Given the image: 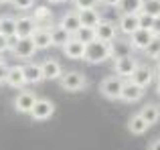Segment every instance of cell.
Returning a JSON list of instances; mask_svg holds the SVG:
<instances>
[{"label":"cell","mask_w":160,"mask_h":150,"mask_svg":"<svg viewBox=\"0 0 160 150\" xmlns=\"http://www.w3.org/2000/svg\"><path fill=\"white\" fill-rule=\"evenodd\" d=\"M35 102H37V95L32 93V91H20L14 98V110L18 112V114H31Z\"/></svg>","instance_id":"10"},{"label":"cell","mask_w":160,"mask_h":150,"mask_svg":"<svg viewBox=\"0 0 160 150\" xmlns=\"http://www.w3.org/2000/svg\"><path fill=\"white\" fill-rule=\"evenodd\" d=\"M41 71H43V79H47V81H53V79H59L63 75V69H61V63L55 59H47L43 61V65H41Z\"/></svg>","instance_id":"16"},{"label":"cell","mask_w":160,"mask_h":150,"mask_svg":"<svg viewBox=\"0 0 160 150\" xmlns=\"http://www.w3.org/2000/svg\"><path fill=\"white\" fill-rule=\"evenodd\" d=\"M113 57V45L108 43V41H91V43L85 45V57L83 59L91 65H99L103 61L112 59Z\"/></svg>","instance_id":"1"},{"label":"cell","mask_w":160,"mask_h":150,"mask_svg":"<svg viewBox=\"0 0 160 150\" xmlns=\"http://www.w3.org/2000/svg\"><path fill=\"white\" fill-rule=\"evenodd\" d=\"M118 24L112 22V20H99V24L95 27V39L98 41H108V43H113L118 37Z\"/></svg>","instance_id":"8"},{"label":"cell","mask_w":160,"mask_h":150,"mask_svg":"<svg viewBox=\"0 0 160 150\" xmlns=\"http://www.w3.org/2000/svg\"><path fill=\"white\" fill-rule=\"evenodd\" d=\"M142 12L150 16H160V0H142Z\"/></svg>","instance_id":"28"},{"label":"cell","mask_w":160,"mask_h":150,"mask_svg":"<svg viewBox=\"0 0 160 150\" xmlns=\"http://www.w3.org/2000/svg\"><path fill=\"white\" fill-rule=\"evenodd\" d=\"M51 37H53V45H57V47H63V45H67L71 41V32H67L65 28H61V27H55L51 28Z\"/></svg>","instance_id":"25"},{"label":"cell","mask_w":160,"mask_h":150,"mask_svg":"<svg viewBox=\"0 0 160 150\" xmlns=\"http://www.w3.org/2000/svg\"><path fill=\"white\" fill-rule=\"evenodd\" d=\"M0 63H4V59H2V53H0Z\"/></svg>","instance_id":"43"},{"label":"cell","mask_w":160,"mask_h":150,"mask_svg":"<svg viewBox=\"0 0 160 150\" xmlns=\"http://www.w3.org/2000/svg\"><path fill=\"white\" fill-rule=\"evenodd\" d=\"M22 71H24V79H27V83H41V81H43V71H41L39 63L22 65Z\"/></svg>","instance_id":"22"},{"label":"cell","mask_w":160,"mask_h":150,"mask_svg":"<svg viewBox=\"0 0 160 150\" xmlns=\"http://www.w3.org/2000/svg\"><path fill=\"white\" fill-rule=\"evenodd\" d=\"M138 65L140 63H138L132 55H120V57H116V61H113V71H116L118 77L130 79L134 75V71L138 69Z\"/></svg>","instance_id":"3"},{"label":"cell","mask_w":160,"mask_h":150,"mask_svg":"<svg viewBox=\"0 0 160 150\" xmlns=\"http://www.w3.org/2000/svg\"><path fill=\"white\" fill-rule=\"evenodd\" d=\"M154 61H156V65H160V53H158L156 57H154Z\"/></svg>","instance_id":"40"},{"label":"cell","mask_w":160,"mask_h":150,"mask_svg":"<svg viewBox=\"0 0 160 150\" xmlns=\"http://www.w3.org/2000/svg\"><path fill=\"white\" fill-rule=\"evenodd\" d=\"M6 83L10 87H20L27 85V79H24V71H22V65H14V67H8V75H6Z\"/></svg>","instance_id":"17"},{"label":"cell","mask_w":160,"mask_h":150,"mask_svg":"<svg viewBox=\"0 0 160 150\" xmlns=\"http://www.w3.org/2000/svg\"><path fill=\"white\" fill-rule=\"evenodd\" d=\"M140 116L150 124V126H154V124L160 120V106L158 103H146V106L140 110Z\"/></svg>","instance_id":"23"},{"label":"cell","mask_w":160,"mask_h":150,"mask_svg":"<svg viewBox=\"0 0 160 150\" xmlns=\"http://www.w3.org/2000/svg\"><path fill=\"white\" fill-rule=\"evenodd\" d=\"M144 53H146L148 57H152V59L158 55V53H160V37H156V39H154L152 43L146 47V51H144Z\"/></svg>","instance_id":"29"},{"label":"cell","mask_w":160,"mask_h":150,"mask_svg":"<svg viewBox=\"0 0 160 150\" xmlns=\"http://www.w3.org/2000/svg\"><path fill=\"white\" fill-rule=\"evenodd\" d=\"M140 28V24H138V14H126V12H122L120 16V22H118V31L122 32V35H132L134 31H138Z\"/></svg>","instance_id":"14"},{"label":"cell","mask_w":160,"mask_h":150,"mask_svg":"<svg viewBox=\"0 0 160 150\" xmlns=\"http://www.w3.org/2000/svg\"><path fill=\"white\" fill-rule=\"evenodd\" d=\"M99 2L108 4V6H120V0H99Z\"/></svg>","instance_id":"37"},{"label":"cell","mask_w":160,"mask_h":150,"mask_svg":"<svg viewBox=\"0 0 160 150\" xmlns=\"http://www.w3.org/2000/svg\"><path fill=\"white\" fill-rule=\"evenodd\" d=\"M154 39H156V37H154V32L150 31V28H138V31H134L132 35H130V45H132L134 49H138V51H146V47H148Z\"/></svg>","instance_id":"7"},{"label":"cell","mask_w":160,"mask_h":150,"mask_svg":"<svg viewBox=\"0 0 160 150\" xmlns=\"http://www.w3.org/2000/svg\"><path fill=\"white\" fill-rule=\"evenodd\" d=\"M0 32L2 35H6L8 39H12V37H16V18L14 16H2L0 18Z\"/></svg>","instance_id":"24"},{"label":"cell","mask_w":160,"mask_h":150,"mask_svg":"<svg viewBox=\"0 0 160 150\" xmlns=\"http://www.w3.org/2000/svg\"><path fill=\"white\" fill-rule=\"evenodd\" d=\"M75 39L77 41H81V43H91V41H95V28H91V27H79L77 31H75Z\"/></svg>","instance_id":"27"},{"label":"cell","mask_w":160,"mask_h":150,"mask_svg":"<svg viewBox=\"0 0 160 150\" xmlns=\"http://www.w3.org/2000/svg\"><path fill=\"white\" fill-rule=\"evenodd\" d=\"M32 18H35L37 27L49 28V24L53 22V12H51V8H47V6H37L35 12H32Z\"/></svg>","instance_id":"20"},{"label":"cell","mask_w":160,"mask_h":150,"mask_svg":"<svg viewBox=\"0 0 160 150\" xmlns=\"http://www.w3.org/2000/svg\"><path fill=\"white\" fill-rule=\"evenodd\" d=\"M150 31L154 32V37H160V16H156L152 22V27H150Z\"/></svg>","instance_id":"35"},{"label":"cell","mask_w":160,"mask_h":150,"mask_svg":"<svg viewBox=\"0 0 160 150\" xmlns=\"http://www.w3.org/2000/svg\"><path fill=\"white\" fill-rule=\"evenodd\" d=\"M142 95H144V87H142V85L134 83L132 79H130V81H124V87H122V95H120L122 102L134 103V102H138Z\"/></svg>","instance_id":"9"},{"label":"cell","mask_w":160,"mask_h":150,"mask_svg":"<svg viewBox=\"0 0 160 150\" xmlns=\"http://www.w3.org/2000/svg\"><path fill=\"white\" fill-rule=\"evenodd\" d=\"M59 83H61V87L65 91H81L85 89L87 79L81 71H67L59 77Z\"/></svg>","instance_id":"4"},{"label":"cell","mask_w":160,"mask_h":150,"mask_svg":"<svg viewBox=\"0 0 160 150\" xmlns=\"http://www.w3.org/2000/svg\"><path fill=\"white\" fill-rule=\"evenodd\" d=\"M32 43H35L37 51H45V49L53 47V37H51V28L45 27H37V31L32 32Z\"/></svg>","instance_id":"11"},{"label":"cell","mask_w":160,"mask_h":150,"mask_svg":"<svg viewBox=\"0 0 160 150\" xmlns=\"http://www.w3.org/2000/svg\"><path fill=\"white\" fill-rule=\"evenodd\" d=\"M122 12L126 14H140L142 12V0H120V6Z\"/></svg>","instance_id":"26"},{"label":"cell","mask_w":160,"mask_h":150,"mask_svg":"<svg viewBox=\"0 0 160 150\" xmlns=\"http://www.w3.org/2000/svg\"><path fill=\"white\" fill-rule=\"evenodd\" d=\"M55 114V103L51 99H37L35 106L31 110V118L37 120V122H45Z\"/></svg>","instance_id":"6"},{"label":"cell","mask_w":160,"mask_h":150,"mask_svg":"<svg viewBox=\"0 0 160 150\" xmlns=\"http://www.w3.org/2000/svg\"><path fill=\"white\" fill-rule=\"evenodd\" d=\"M148 128H150V124L146 122L140 114H134L132 118L128 120V130H130V134H134V136L146 134V132H148Z\"/></svg>","instance_id":"19"},{"label":"cell","mask_w":160,"mask_h":150,"mask_svg":"<svg viewBox=\"0 0 160 150\" xmlns=\"http://www.w3.org/2000/svg\"><path fill=\"white\" fill-rule=\"evenodd\" d=\"M59 27L65 28V31L71 32V35H75V31L81 27L79 14H77V12H67V14H63V18H61V22H59Z\"/></svg>","instance_id":"21"},{"label":"cell","mask_w":160,"mask_h":150,"mask_svg":"<svg viewBox=\"0 0 160 150\" xmlns=\"http://www.w3.org/2000/svg\"><path fill=\"white\" fill-rule=\"evenodd\" d=\"M79 20H81V27H91L95 28L102 20V14L98 12V8H83V10H77Z\"/></svg>","instance_id":"18"},{"label":"cell","mask_w":160,"mask_h":150,"mask_svg":"<svg viewBox=\"0 0 160 150\" xmlns=\"http://www.w3.org/2000/svg\"><path fill=\"white\" fill-rule=\"evenodd\" d=\"M99 0H73V4H75L77 10H83V8H95Z\"/></svg>","instance_id":"32"},{"label":"cell","mask_w":160,"mask_h":150,"mask_svg":"<svg viewBox=\"0 0 160 150\" xmlns=\"http://www.w3.org/2000/svg\"><path fill=\"white\" fill-rule=\"evenodd\" d=\"M63 53H65V57H69V59L73 61H79L85 57V43H81V41H77L75 37H71V41L67 45H63Z\"/></svg>","instance_id":"12"},{"label":"cell","mask_w":160,"mask_h":150,"mask_svg":"<svg viewBox=\"0 0 160 150\" xmlns=\"http://www.w3.org/2000/svg\"><path fill=\"white\" fill-rule=\"evenodd\" d=\"M10 49H12V53H14V57H18V59H31L37 53V47H35L31 37H24V39H18V37H16V41L12 43Z\"/></svg>","instance_id":"5"},{"label":"cell","mask_w":160,"mask_h":150,"mask_svg":"<svg viewBox=\"0 0 160 150\" xmlns=\"http://www.w3.org/2000/svg\"><path fill=\"white\" fill-rule=\"evenodd\" d=\"M122 87H124V79L118 77V75H109V77L102 79V83H99V93L108 99H120Z\"/></svg>","instance_id":"2"},{"label":"cell","mask_w":160,"mask_h":150,"mask_svg":"<svg viewBox=\"0 0 160 150\" xmlns=\"http://www.w3.org/2000/svg\"><path fill=\"white\" fill-rule=\"evenodd\" d=\"M156 91H158V95H160V81L156 83Z\"/></svg>","instance_id":"42"},{"label":"cell","mask_w":160,"mask_h":150,"mask_svg":"<svg viewBox=\"0 0 160 150\" xmlns=\"http://www.w3.org/2000/svg\"><path fill=\"white\" fill-rule=\"evenodd\" d=\"M148 150H160V138L152 140V142H150V146H148Z\"/></svg>","instance_id":"36"},{"label":"cell","mask_w":160,"mask_h":150,"mask_svg":"<svg viewBox=\"0 0 160 150\" xmlns=\"http://www.w3.org/2000/svg\"><path fill=\"white\" fill-rule=\"evenodd\" d=\"M134 83H138V85H142L146 89V87L152 83V79H154V69H150V67H146V65H138V69L134 71L132 77Z\"/></svg>","instance_id":"15"},{"label":"cell","mask_w":160,"mask_h":150,"mask_svg":"<svg viewBox=\"0 0 160 150\" xmlns=\"http://www.w3.org/2000/svg\"><path fill=\"white\" fill-rule=\"evenodd\" d=\"M0 4H12V0H0Z\"/></svg>","instance_id":"41"},{"label":"cell","mask_w":160,"mask_h":150,"mask_svg":"<svg viewBox=\"0 0 160 150\" xmlns=\"http://www.w3.org/2000/svg\"><path fill=\"white\" fill-rule=\"evenodd\" d=\"M35 31H37V22L32 16H20V18H16V37L18 39L32 37Z\"/></svg>","instance_id":"13"},{"label":"cell","mask_w":160,"mask_h":150,"mask_svg":"<svg viewBox=\"0 0 160 150\" xmlns=\"http://www.w3.org/2000/svg\"><path fill=\"white\" fill-rule=\"evenodd\" d=\"M12 6L16 10H31L35 6V0H12Z\"/></svg>","instance_id":"31"},{"label":"cell","mask_w":160,"mask_h":150,"mask_svg":"<svg viewBox=\"0 0 160 150\" xmlns=\"http://www.w3.org/2000/svg\"><path fill=\"white\" fill-rule=\"evenodd\" d=\"M8 49H10V39H8L6 35H2V32H0V53L8 51Z\"/></svg>","instance_id":"33"},{"label":"cell","mask_w":160,"mask_h":150,"mask_svg":"<svg viewBox=\"0 0 160 150\" xmlns=\"http://www.w3.org/2000/svg\"><path fill=\"white\" fill-rule=\"evenodd\" d=\"M49 2H53V4H61V2H65V0H49Z\"/></svg>","instance_id":"39"},{"label":"cell","mask_w":160,"mask_h":150,"mask_svg":"<svg viewBox=\"0 0 160 150\" xmlns=\"http://www.w3.org/2000/svg\"><path fill=\"white\" fill-rule=\"evenodd\" d=\"M6 75H8V65L0 63V83H6Z\"/></svg>","instance_id":"34"},{"label":"cell","mask_w":160,"mask_h":150,"mask_svg":"<svg viewBox=\"0 0 160 150\" xmlns=\"http://www.w3.org/2000/svg\"><path fill=\"white\" fill-rule=\"evenodd\" d=\"M152 22H154V16L146 14V12H140V14H138V24H140V28H150Z\"/></svg>","instance_id":"30"},{"label":"cell","mask_w":160,"mask_h":150,"mask_svg":"<svg viewBox=\"0 0 160 150\" xmlns=\"http://www.w3.org/2000/svg\"><path fill=\"white\" fill-rule=\"evenodd\" d=\"M154 75H156V79H158V81H160V65H158L156 69H154Z\"/></svg>","instance_id":"38"}]
</instances>
